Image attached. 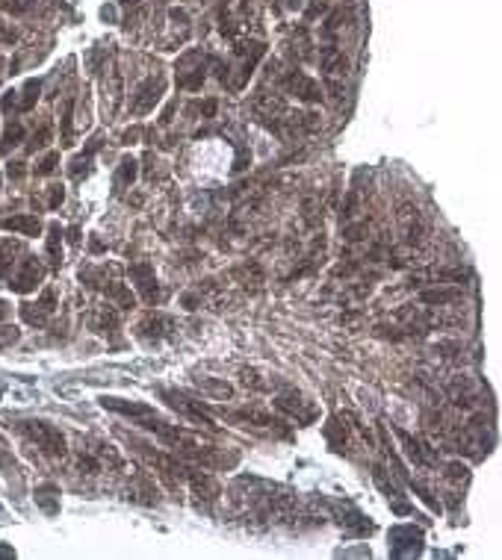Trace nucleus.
I'll list each match as a JSON object with an SVG mask.
<instances>
[{
    "mask_svg": "<svg viewBox=\"0 0 502 560\" xmlns=\"http://www.w3.org/2000/svg\"><path fill=\"white\" fill-rule=\"evenodd\" d=\"M319 65H322L325 92L334 100H343V95H346V80H349V60L343 56V50L334 45V41H328V45L319 50Z\"/></svg>",
    "mask_w": 502,
    "mask_h": 560,
    "instance_id": "1",
    "label": "nucleus"
},
{
    "mask_svg": "<svg viewBox=\"0 0 502 560\" xmlns=\"http://www.w3.org/2000/svg\"><path fill=\"white\" fill-rule=\"evenodd\" d=\"M100 407L119 413V416H127L133 425L151 430V434H157V430L166 425L163 416L157 413L151 404H142V401H127V398H116V395H104V398H100Z\"/></svg>",
    "mask_w": 502,
    "mask_h": 560,
    "instance_id": "2",
    "label": "nucleus"
},
{
    "mask_svg": "<svg viewBox=\"0 0 502 560\" xmlns=\"http://www.w3.org/2000/svg\"><path fill=\"white\" fill-rule=\"evenodd\" d=\"M21 434L30 437V439L39 445V449L45 451V454H51V457H65V454H68V445H65L62 430L53 428V425H48V422L27 419V422H21Z\"/></svg>",
    "mask_w": 502,
    "mask_h": 560,
    "instance_id": "3",
    "label": "nucleus"
},
{
    "mask_svg": "<svg viewBox=\"0 0 502 560\" xmlns=\"http://www.w3.org/2000/svg\"><path fill=\"white\" fill-rule=\"evenodd\" d=\"M225 419L231 422H239L242 428H257V430H266V434H278V437H286L290 434V425L278 416H272L269 410H260V407H242V410H222Z\"/></svg>",
    "mask_w": 502,
    "mask_h": 560,
    "instance_id": "4",
    "label": "nucleus"
},
{
    "mask_svg": "<svg viewBox=\"0 0 502 560\" xmlns=\"http://www.w3.org/2000/svg\"><path fill=\"white\" fill-rule=\"evenodd\" d=\"M160 398H163L175 413H180L183 419H190V422H195V425H201V428H207V430H216V422H213V416H210L204 407H201V401H192L190 395H183V392H178V390H160Z\"/></svg>",
    "mask_w": 502,
    "mask_h": 560,
    "instance_id": "5",
    "label": "nucleus"
},
{
    "mask_svg": "<svg viewBox=\"0 0 502 560\" xmlns=\"http://www.w3.org/2000/svg\"><path fill=\"white\" fill-rule=\"evenodd\" d=\"M396 224H399V236L408 248H417L423 236H425V221H423V212L414 207V204H402L396 210Z\"/></svg>",
    "mask_w": 502,
    "mask_h": 560,
    "instance_id": "6",
    "label": "nucleus"
},
{
    "mask_svg": "<svg viewBox=\"0 0 502 560\" xmlns=\"http://www.w3.org/2000/svg\"><path fill=\"white\" fill-rule=\"evenodd\" d=\"M163 89H166L163 77H148V80H142V83L136 86V92L131 95V112H133V116H148V112H151L157 104H160Z\"/></svg>",
    "mask_w": 502,
    "mask_h": 560,
    "instance_id": "7",
    "label": "nucleus"
},
{
    "mask_svg": "<svg viewBox=\"0 0 502 560\" xmlns=\"http://www.w3.org/2000/svg\"><path fill=\"white\" fill-rule=\"evenodd\" d=\"M275 407L284 410V413H290L298 425H310L313 419H317V407H313L310 401L301 395V392H296V390L278 392V395H275Z\"/></svg>",
    "mask_w": 502,
    "mask_h": 560,
    "instance_id": "8",
    "label": "nucleus"
},
{
    "mask_svg": "<svg viewBox=\"0 0 502 560\" xmlns=\"http://www.w3.org/2000/svg\"><path fill=\"white\" fill-rule=\"evenodd\" d=\"M41 280H45V266H41V260H36V257H27V260H21V268L12 275L9 286H12V292L27 295V292H33Z\"/></svg>",
    "mask_w": 502,
    "mask_h": 560,
    "instance_id": "9",
    "label": "nucleus"
},
{
    "mask_svg": "<svg viewBox=\"0 0 502 560\" xmlns=\"http://www.w3.org/2000/svg\"><path fill=\"white\" fill-rule=\"evenodd\" d=\"M284 89L293 92L298 100H305V104H319L322 100V86L317 80H310L308 74H301V71H290V74L284 77Z\"/></svg>",
    "mask_w": 502,
    "mask_h": 560,
    "instance_id": "10",
    "label": "nucleus"
},
{
    "mask_svg": "<svg viewBox=\"0 0 502 560\" xmlns=\"http://www.w3.org/2000/svg\"><path fill=\"white\" fill-rule=\"evenodd\" d=\"M131 280L136 283V292L145 304H154L160 298V286H157V275L151 263H133L131 266Z\"/></svg>",
    "mask_w": 502,
    "mask_h": 560,
    "instance_id": "11",
    "label": "nucleus"
},
{
    "mask_svg": "<svg viewBox=\"0 0 502 560\" xmlns=\"http://www.w3.org/2000/svg\"><path fill=\"white\" fill-rule=\"evenodd\" d=\"M396 430V437L402 439V445H405V457L414 463V466H420V469H432L435 463H437V457H435V451H428V445L423 442V439H417V437H411L408 430H402V428H393Z\"/></svg>",
    "mask_w": 502,
    "mask_h": 560,
    "instance_id": "12",
    "label": "nucleus"
},
{
    "mask_svg": "<svg viewBox=\"0 0 502 560\" xmlns=\"http://www.w3.org/2000/svg\"><path fill=\"white\" fill-rule=\"evenodd\" d=\"M186 481H190L192 496L204 498V501H213V498L222 493V490H219V481L213 478V475H207V472L195 469V466H186Z\"/></svg>",
    "mask_w": 502,
    "mask_h": 560,
    "instance_id": "13",
    "label": "nucleus"
},
{
    "mask_svg": "<svg viewBox=\"0 0 502 560\" xmlns=\"http://www.w3.org/2000/svg\"><path fill=\"white\" fill-rule=\"evenodd\" d=\"M4 231H12V233H21V236H39L41 233V221L36 215H12V219H4L0 221Z\"/></svg>",
    "mask_w": 502,
    "mask_h": 560,
    "instance_id": "14",
    "label": "nucleus"
},
{
    "mask_svg": "<svg viewBox=\"0 0 502 560\" xmlns=\"http://www.w3.org/2000/svg\"><path fill=\"white\" fill-rule=\"evenodd\" d=\"M461 298V289H455V286H447V289H440V286H435V289H425L420 292V301L428 307H447L452 304V301Z\"/></svg>",
    "mask_w": 502,
    "mask_h": 560,
    "instance_id": "15",
    "label": "nucleus"
},
{
    "mask_svg": "<svg viewBox=\"0 0 502 560\" xmlns=\"http://www.w3.org/2000/svg\"><path fill=\"white\" fill-rule=\"evenodd\" d=\"M21 251H24V248H21V242L0 236V278H6L9 271H12V266L18 263L15 257H18Z\"/></svg>",
    "mask_w": 502,
    "mask_h": 560,
    "instance_id": "16",
    "label": "nucleus"
},
{
    "mask_svg": "<svg viewBox=\"0 0 502 560\" xmlns=\"http://www.w3.org/2000/svg\"><path fill=\"white\" fill-rule=\"evenodd\" d=\"M195 386L204 395H213V398H231L234 395V386L227 381H219V378H195Z\"/></svg>",
    "mask_w": 502,
    "mask_h": 560,
    "instance_id": "17",
    "label": "nucleus"
},
{
    "mask_svg": "<svg viewBox=\"0 0 502 560\" xmlns=\"http://www.w3.org/2000/svg\"><path fill=\"white\" fill-rule=\"evenodd\" d=\"M36 505L45 510V513H56L60 510V490H56L53 484H41V486H36Z\"/></svg>",
    "mask_w": 502,
    "mask_h": 560,
    "instance_id": "18",
    "label": "nucleus"
},
{
    "mask_svg": "<svg viewBox=\"0 0 502 560\" xmlns=\"http://www.w3.org/2000/svg\"><path fill=\"white\" fill-rule=\"evenodd\" d=\"M201 83H204V65H192V68H183L180 74H178V89L195 92V89H201Z\"/></svg>",
    "mask_w": 502,
    "mask_h": 560,
    "instance_id": "19",
    "label": "nucleus"
},
{
    "mask_svg": "<svg viewBox=\"0 0 502 560\" xmlns=\"http://www.w3.org/2000/svg\"><path fill=\"white\" fill-rule=\"evenodd\" d=\"M234 278L239 280V283H251V286H260L263 283V268L257 266L254 260H249V263H242V266H237L234 268Z\"/></svg>",
    "mask_w": 502,
    "mask_h": 560,
    "instance_id": "20",
    "label": "nucleus"
},
{
    "mask_svg": "<svg viewBox=\"0 0 502 560\" xmlns=\"http://www.w3.org/2000/svg\"><path fill=\"white\" fill-rule=\"evenodd\" d=\"M48 260H51V266L62 263V231H60V224L48 227Z\"/></svg>",
    "mask_w": 502,
    "mask_h": 560,
    "instance_id": "21",
    "label": "nucleus"
},
{
    "mask_svg": "<svg viewBox=\"0 0 502 560\" xmlns=\"http://www.w3.org/2000/svg\"><path fill=\"white\" fill-rule=\"evenodd\" d=\"M107 298H112V301H116V304L121 307V310H131L133 304H136V298H133V292L131 289H127V286L124 283H107Z\"/></svg>",
    "mask_w": 502,
    "mask_h": 560,
    "instance_id": "22",
    "label": "nucleus"
},
{
    "mask_svg": "<svg viewBox=\"0 0 502 560\" xmlns=\"http://www.w3.org/2000/svg\"><path fill=\"white\" fill-rule=\"evenodd\" d=\"M169 325H171V322L166 319V315H160V313H151L148 319L139 325V330H142V336H154V339H160V336L166 334L163 327H169Z\"/></svg>",
    "mask_w": 502,
    "mask_h": 560,
    "instance_id": "23",
    "label": "nucleus"
},
{
    "mask_svg": "<svg viewBox=\"0 0 502 560\" xmlns=\"http://www.w3.org/2000/svg\"><path fill=\"white\" fill-rule=\"evenodd\" d=\"M116 325H119V313L112 310L110 304H104V307H100V310H98V315H95V322H92V327L98 330V334H107V330H112Z\"/></svg>",
    "mask_w": 502,
    "mask_h": 560,
    "instance_id": "24",
    "label": "nucleus"
},
{
    "mask_svg": "<svg viewBox=\"0 0 502 560\" xmlns=\"http://www.w3.org/2000/svg\"><path fill=\"white\" fill-rule=\"evenodd\" d=\"M71 121H74V97H68V100H65V107H62V148H71V145H74Z\"/></svg>",
    "mask_w": 502,
    "mask_h": 560,
    "instance_id": "25",
    "label": "nucleus"
},
{
    "mask_svg": "<svg viewBox=\"0 0 502 560\" xmlns=\"http://www.w3.org/2000/svg\"><path fill=\"white\" fill-rule=\"evenodd\" d=\"M41 0H0V9H6L9 15H30Z\"/></svg>",
    "mask_w": 502,
    "mask_h": 560,
    "instance_id": "26",
    "label": "nucleus"
},
{
    "mask_svg": "<svg viewBox=\"0 0 502 560\" xmlns=\"http://www.w3.org/2000/svg\"><path fill=\"white\" fill-rule=\"evenodd\" d=\"M21 139H24V124H21V121H12V124L6 127V133H4V142H0V151L9 153L15 145H21Z\"/></svg>",
    "mask_w": 502,
    "mask_h": 560,
    "instance_id": "27",
    "label": "nucleus"
},
{
    "mask_svg": "<svg viewBox=\"0 0 502 560\" xmlns=\"http://www.w3.org/2000/svg\"><path fill=\"white\" fill-rule=\"evenodd\" d=\"M0 472H4V475H18V460L4 437H0Z\"/></svg>",
    "mask_w": 502,
    "mask_h": 560,
    "instance_id": "28",
    "label": "nucleus"
},
{
    "mask_svg": "<svg viewBox=\"0 0 502 560\" xmlns=\"http://www.w3.org/2000/svg\"><path fill=\"white\" fill-rule=\"evenodd\" d=\"M136 180V160L133 156H124V160L119 163V175H116V186L121 189V186H131Z\"/></svg>",
    "mask_w": 502,
    "mask_h": 560,
    "instance_id": "29",
    "label": "nucleus"
},
{
    "mask_svg": "<svg viewBox=\"0 0 502 560\" xmlns=\"http://www.w3.org/2000/svg\"><path fill=\"white\" fill-rule=\"evenodd\" d=\"M239 381H242V386H249V390H254V392H269V383L257 375L254 369H242L239 371Z\"/></svg>",
    "mask_w": 502,
    "mask_h": 560,
    "instance_id": "30",
    "label": "nucleus"
},
{
    "mask_svg": "<svg viewBox=\"0 0 502 560\" xmlns=\"http://www.w3.org/2000/svg\"><path fill=\"white\" fill-rule=\"evenodd\" d=\"M39 80H27V86H24V97H21V104H18V112H27V109H33L36 107V97H39Z\"/></svg>",
    "mask_w": 502,
    "mask_h": 560,
    "instance_id": "31",
    "label": "nucleus"
},
{
    "mask_svg": "<svg viewBox=\"0 0 502 560\" xmlns=\"http://www.w3.org/2000/svg\"><path fill=\"white\" fill-rule=\"evenodd\" d=\"M21 315H24V322H27V325H36V327H41V325L48 322V315L41 313L36 304H21Z\"/></svg>",
    "mask_w": 502,
    "mask_h": 560,
    "instance_id": "32",
    "label": "nucleus"
},
{
    "mask_svg": "<svg viewBox=\"0 0 502 560\" xmlns=\"http://www.w3.org/2000/svg\"><path fill=\"white\" fill-rule=\"evenodd\" d=\"M41 313H45V315H51L53 310H56V289H53V286H48V289L45 292H41V298H39V304H36Z\"/></svg>",
    "mask_w": 502,
    "mask_h": 560,
    "instance_id": "33",
    "label": "nucleus"
},
{
    "mask_svg": "<svg viewBox=\"0 0 502 560\" xmlns=\"http://www.w3.org/2000/svg\"><path fill=\"white\" fill-rule=\"evenodd\" d=\"M56 163H60V153L53 151V153H48L45 160L36 165V175H53V171H56Z\"/></svg>",
    "mask_w": 502,
    "mask_h": 560,
    "instance_id": "34",
    "label": "nucleus"
},
{
    "mask_svg": "<svg viewBox=\"0 0 502 560\" xmlns=\"http://www.w3.org/2000/svg\"><path fill=\"white\" fill-rule=\"evenodd\" d=\"M62 200H65V189H62V186H51V189H48V207L56 210Z\"/></svg>",
    "mask_w": 502,
    "mask_h": 560,
    "instance_id": "35",
    "label": "nucleus"
},
{
    "mask_svg": "<svg viewBox=\"0 0 502 560\" xmlns=\"http://www.w3.org/2000/svg\"><path fill=\"white\" fill-rule=\"evenodd\" d=\"M48 139H51V127H41V130L33 136V142H30V151L45 148V145H48Z\"/></svg>",
    "mask_w": 502,
    "mask_h": 560,
    "instance_id": "36",
    "label": "nucleus"
},
{
    "mask_svg": "<svg viewBox=\"0 0 502 560\" xmlns=\"http://www.w3.org/2000/svg\"><path fill=\"white\" fill-rule=\"evenodd\" d=\"M325 6H328V0H310V6H308V12H305V18L313 21V18L319 15V12H325Z\"/></svg>",
    "mask_w": 502,
    "mask_h": 560,
    "instance_id": "37",
    "label": "nucleus"
},
{
    "mask_svg": "<svg viewBox=\"0 0 502 560\" xmlns=\"http://www.w3.org/2000/svg\"><path fill=\"white\" fill-rule=\"evenodd\" d=\"M15 39H18V33L12 30V27H9L4 18H0V41H6V45H12V41H15Z\"/></svg>",
    "mask_w": 502,
    "mask_h": 560,
    "instance_id": "38",
    "label": "nucleus"
},
{
    "mask_svg": "<svg viewBox=\"0 0 502 560\" xmlns=\"http://www.w3.org/2000/svg\"><path fill=\"white\" fill-rule=\"evenodd\" d=\"M216 100H204V107H201V112H204V118H213V116H216Z\"/></svg>",
    "mask_w": 502,
    "mask_h": 560,
    "instance_id": "39",
    "label": "nucleus"
},
{
    "mask_svg": "<svg viewBox=\"0 0 502 560\" xmlns=\"http://www.w3.org/2000/svg\"><path fill=\"white\" fill-rule=\"evenodd\" d=\"M21 175H24L21 163H9V177H21Z\"/></svg>",
    "mask_w": 502,
    "mask_h": 560,
    "instance_id": "40",
    "label": "nucleus"
},
{
    "mask_svg": "<svg viewBox=\"0 0 502 560\" xmlns=\"http://www.w3.org/2000/svg\"><path fill=\"white\" fill-rule=\"evenodd\" d=\"M171 116H175V104H169V107H166V112H163V118H160V121H163V124H169V121H171Z\"/></svg>",
    "mask_w": 502,
    "mask_h": 560,
    "instance_id": "41",
    "label": "nucleus"
},
{
    "mask_svg": "<svg viewBox=\"0 0 502 560\" xmlns=\"http://www.w3.org/2000/svg\"><path fill=\"white\" fill-rule=\"evenodd\" d=\"M6 315H9V304H6V301H0V322H4Z\"/></svg>",
    "mask_w": 502,
    "mask_h": 560,
    "instance_id": "42",
    "label": "nucleus"
},
{
    "mask_svg": "<svg viewBox=\"0 0 502 560\" xmlns=\"http://www.w3.org/2000/svg\"><path fill=\"white\" fill-rule=\"evenodd\" d=\"M139 0H121V6H136Z\"/></svg>",
    "mask_w": 502,
    "mask_h": 560,
    "instance_id": "43",
    "label": "nucleus"
},
{
    "mask_svg": "<svg viewBox=\"0 0 502 560\" xmlns=\"http://www.w3.org/2000/svg\"><path fill=\"white\" fill-rule=\"evenodd\" d=\"M251 4H254V0H242V9H249Z\"/></svg>",
    "mask_w": 502,
    "mask_h": 560,
    "instance_id": "44",
    "label": "nucleus"
}]
</instances>
